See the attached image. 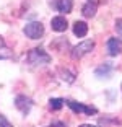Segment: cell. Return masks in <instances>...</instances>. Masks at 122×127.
Masks as SVG:
<instances>
[{
	"label": "cell",
	"mask_w": 122,
	"mask_h": 127,
	"mask_svg": "<svg viewBox=\"0 0 122 127\" xmlns=\"http://www.w3.org/2000/svg\"><path fill=\"white\" fill-rule=\"evenodd\" d=\"M28 62L33 64V65H46V64L51 62V56L46 52L44 49L36 47L31 49L30 54H28Z\"/></svg>",
	"instance_id": "1"
},
{
	"label": "cell",
	"mask_w": 122,
	"mask_h": 127,
	"mask_svg": "<svg viewBox=\"0 0 122 127\" xmlns=\"http://www.w3.org/2000/svg\"><path fill=\"white\" fill-rule=\"evenodd\" d=\"M94 49V41L91 39H86V41H81L80 44L73 46L72 47V59H81L83 56L90 54Z\"/></svg>",
	"instance_id": "2"
},
{
	"label": "cell",
	"mask_w": 122,
	"mask_h": 127,
	"mask_svg": "<svg viewBox=\"0 0 122 127\" xmlns=\"http://www.w3.org/2000/svg\"><path fill=\"white\" fill-rule=\"evenodd\" d=\"M23 31H25V34L30 37V39H39V37L44 34V26H42L39 21H31L25 26Z\"/></svg>",
	"instance_id": "3"
},
{
	"label": "cell",
	"mask_w": 122,
	"mask_h": 127,
	"mask_svg": "<svg viewBox=\"0 0 122 127\" xmlns=\"http://www.w3.org/2000/svg\"><path fill=\"white\" fill-rule=\"evenodd\" d=\"M15 106L23 112V114H28V112L31 111V108H33V101H31L30 98H26L25 95H20V96H16V99H15Z\"/></svg>",
	"instance_id": "4"
},
{
	"label": "cell",
	"mask_w": 122,
	"mask_h": 127,
	"mask_svg": "<svg viewBox=\"0 0 122 127\" xmlns=\"http://www.w3.org/2000/svg\"><path fill=\"white\" fill-rule=\"evenodd\" d=\"M107 52L109 56H119L122 52V39L119 37H111V39H107Z\"/></svg>",
	"instance_id": "5"
},
{
	"label": "cell",
	"mask_w": 122,
	"mask_h": 127,
	"mask_svg": "<svg viewBox=\"0 0 122 127\" xmlns=\"http://www.w3.org/2000/svg\"><path fill=\"white\" fill-rule=\"evenodd\" d=\"M51 26L54 31H57V33H62V31L67 30V26H68V23H67V20L63 18V16H54L51 21Z\"/></svg>",
	"instance_id": "6"
},
{
	"label": "cell",
	"mask_w": 122,
	"mask_h": 127,
	"mask_svg": "<svg viewBox=\"0 0 122 127\" xmlns=\"http://www.w3.org/2000/svg\"><path fill=\"white\" fill-rule=\"evenodd\" d=\"M96 10H98V3L90 0L88 3H85V7H83L81 13H83V16H86V18H93V16L96 15Z\"/></svg>",
	"instance_id": "7"
},
{
	"label": "cell",
	"mask_w": 122,
	"mask_h": 127,
	"mask_svg": "<svg viewBox=\"0 0 122 127\" xmlns=\"http://www.w3.org/2000/svg\"><path fill=\"white\" fill-rule=\"evenodd\" d=\"M86 33H88V25L85 21H75L73 23V34L75 36L83 37V36H86Z\"/></svg>",
	"instance_id": "8"
},
{
	"label": "cell",
	"mask_w": 122,
	"mask_h": 127,
	"mask_svg": "<svg viewBox=\"0 0 122 127\" xmlns=\"http://www.w3.org/2000/svg\"><path fill=\"white\" fill-rule=\"evenodd\" d=\"M73 8V0H57V10L60 13H70Z\"/></svg>",
	"instance_id": "9"
},
{
	"label": "cell",
	"mask_w": 122,
	"mask_h": 127,
	"mask_svg": "<svg viewBox=\"0 0 122 127\" xmlns=\"http://www.w3.org/2000/svg\"><path fill=\"white\" fill-rule=\"evenodd\" d=\"M111 70H112V65L104 64V65H101V67H98L94 70V73H96V77H107V75L111 73Z\"/></svg>",
	"instance_id": "10"
},
{
	"label": "cell",
	"mask_w": 122,
	"mask_h": 127,
	"mask_svg": "<svg viewBox=\"0 0 122 127\" xmlns=\"http://www.w3.org/2000/svg\"><path fill=\"white\" fill-rule=\"evenodd\" d=\"M65 103L73 112H83L85 111V104H81V103H77V101H73V99H67Z\"/></svg>",
	"instance_id": "11"
},
{
	"label": "cell",
	"mask_w": 122,
	"mask_h": 127,
	"mask_svg": "<svg viewBox=\"0 0 122 127\" xmlns=\"http://www.w3.org/2000/svg\"><path fill=\"white\" fill-rule=\"evenodd\" d=\"M63 103H65V101H63L62 98H51V99H49V106H51V109H54V111L62 109Z\"/></svg>",
	"instance_id": "12"
},
{
	"label": "cell",
	"mask_w": 122,
	"mask_h": 127,
	"mask_svg": "<svg viewBox=\"0 0 122 127\" xmlns=\"http://www.w3.org/2000/svg\"><path fill=\"white\" fill-rule=\"evenodd\" d=\"M60 75H62V78H63V80H67L68 83H72V82L75 80V77H73V75H72L68 70H63V68H60Z\"/></svg>",
	"instance_id": "13"
},
{
	"label": "cell",
	"mask_w": 122,
	"mask_h": 127,
	"mask_svg": "<svg viewBox=\"0 0 122 127\" xmlns=\"http://www.w3.org/2000/svg\"><path fill=\"white\" fill-rule=\"evenodd\" d=\"M116 31H117L119 36H122V18L116 20Z\"/></svg>",
	"instance_id": "14"
},
{
	"label": "cell",
	"mask_w": 122,
	"mask_h": 127,
	"mask_svg": "<svg viewBox=\"0 0 122 127\" xmlns=\"http://www.w3.org/2000/svg\"><path fill=\"white\" fill-rule=\"evenodd\" d=\"M0 127H11V124L7 121V117L0 114Z\"/></svg>",
	"instance_id": "15"
},
{
	"label": "cell",
	"mask_w": 122,
	"mask_h": 127,
	"mask_svg": "<svg viewBox=\"0 0 122 127\" xmlns=\"http://www.w3.org/2000/svg\"><path fill=\"white\" fill-rule=\"evenodd\" d=\"M51 127H67L63 122H60V121H56V122H52L51 124Z\"/></svg>",
	"instance_id": "16"
},
{
	"label": "cell",
	"mask_w": 122,
	"mask_h": 127,
	"mask_svg": "<svg viewBox=\"0 0 122 127\" xmlns=\"http://www.w3.org/2000/svg\"><path fill=\"white\" fill-rule=\"evenodd\" d=\"M80 127H94V126H91V124H81Z\"/></svg>",
	"instance_id": "17"
},
{
	"label": "cell",
	"mask_w": 122,
	"mask_h": 127,
	"mask_svg": "<svg viewBox=\"0 0 122 127\" xmlns=\"http://www.w3.org/2000/svg\"><path fill=\"white\" fill-rule=\"evenodd\" d=\"M121 88H122V86H121Z\"/></svg>",
	"instance_id": "18"
}]
</instances>
